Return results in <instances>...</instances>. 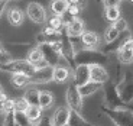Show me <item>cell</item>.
<instances>
[{
  "label": "cell",
  "instance_id": "obj_37",
  "mask_svg": "<svg viewBox=\"0 0 133 126\" xmlns=\"http://www.w3.org/2000/svg\"><path fill=\"white\" fill-rule=\"evenodd\" d=\"M123 0H103L104 7H111V6H120Z\"/></svg>",
  "mask_w": 133,
  "mask_h": 126
},
{
  "label": "cell",
  "instance_id": "obj_8",
  "mask_svg": "<svg viewBox=\"0 0 133 126\" xmlns=\"http://www.w3.org/2000/svg\"><path fill=\"white\" fill-rule=\"evenodd\" d=\"M133 39V36H132V32H130L129 29L127 30H124V32H120V35L116 38V39L113 41V42H110V43H104V47H103V52L104 54H111V52H116L117 54V51L120 49L122 47H124L129 41H132Z\"/></svg>",
  "mask_w": 133,
  "mask_h": 126
},
{
  "label": "cell",
  "instance_id": "obj_48",
  "mask_svg": "<svg viewBox=\"0 0 133 126\" xmlns=\"http://www.w3.org/2000/svg\"><path fill=\"white\" fill-rule=\"evenodd\" d=\"M6 2H9V0H6Z\"/></svg>",
  "mask_w": 133,
  "mask_h": 126
},
{
  "label": "cell",
  "instance_id": "obj_41",
  "mask_svg": "<svg viewBox=\"0 0 133 126\" xmlns=\"http://www.w3.org/2000/svg\"><path fill=\"white\" fill-rule=\"evenodd\" d=\"M66 2H68V4H77L78 0H66Z\"/></svg>",
  "mask_w": 133,
  "mask_h": 126
},
{
  "label": "cell",
  "instance_id": "obj_18",
  "mask_svg": "<svg viewBox=\"0 0 133 126\" xmlns=\"http://www.w3.org/2000/svg\"><path fill=\"white\" fill-rule=\"evenodd\" d=\"M117 60L120 64H132L133 62V39L122 47L117 51Z\"/></svg>",
  "mask_w": 133,
  "mask_h": 126
},
{
  "label": "cell",
  "instance_id": "obj_4",
  "mask_svg": "<svg viewBox=\"0 0 133 126\" xmlns=\"http://www.w3.org/2000/svg\"><path fill=\"white\" fill-rule=\"evenodd\" d=\"M0 73L4 74H23V75L32 77L35 73V67L26 60V58H13L9 62L0 65Z\"/></svg>",
  "mask_w": 133,
  "mask_h": 126
},
{
  "label": "cell",
  "instance_id": "obj_17",
  "mask_svg": "<svg viewBox=\"0 0 133 126\" xmlns=\"http://www.w3.org/2000/svg\"><path fill=\"white\" fill-rule=\"evenodd\" d=\"M83 47L87 49H97V47L100 45V36L98 33L94 30H85L80 38Z\"/></svg>",
  "mask_w": 133,
  "mask_h": 126
},
{
  "label": "cell",
  "instance_id": "obj_36",
  "mask_svg": "<svg viewBox=\"0 0 133 126\" xmlns=\"http://www.w3.org/2000/svg\"><path fill=\"white\" fill-rule=\"evenodd\" d=\"M74 19H75V17H74V16H71V15L68 13V12H65V13H64L62 16H61V20H62L64 26H68V25H70Z\"/></svg>",
  "mask_w": 133,
  "mask_h": 126
},
{
  "label": "cell",
  "instance_id": "obj_31",
  "mask_svg": "<svg viewBox=\"0 0 133 126\" xmlns=\"http://www.w3.org/2000/svg\"><path fill=\"white\" fill-rule=\"evenodd\" d=\"M28 107H29V103L25 100L23 96L15 97V112H26Z\"/></svg>",
  "mask_w": 133,
  "mask_h": 126
},
{
  "label": "cell",
  "instance_id": "obj_24",
  "mask_svg": "<svg viewBox=\"0 0 133 126\" xmlns=\"http://www.w3.org/2000/svg\"><path fill=\"white\" fill-rule=\"evenodd\" d=\"M25 115H26V117L30 120L32 123H36L38 120H41L43 117V110L41 109L38 104H33V106H29L26 109V112H25Z\"/></svg>",
  "mask_w": 133,
  "mask_h": 126
},
{
  "label": "cell",
  "instance_id": "obj_12",
  "mask_svg": "<svg viewBox=\"0 0 133 126\" xmlns=\"http://www.w3.org/2000/svg\"><path fill=\"white\" fill-rule=\"evenodd\" d=\"M49 117L52 126H66L68 125V119H70V107L66 104L58 106Z\"/></svg>",
  "mask_w": 133,
  "mask_h": 126
},
{
  "label": "cell",
  "instance_id": "obj_23",
  "mask_svg": "<svg viewBox=\"0 0 133 126\" xmlns=\"http://www.w3.org/2000/svg\"><path fill=\"white\" fill-rule=\"evenodd\" d=\"M39 93H41V90L36 86H29L28 89H25L22 96L29 103V106H33V104H38V102H39Z\"/></svg>",
  "mask_w": 133,
  "mask_h": 126
},
{
  "label": "cell",
  "instance_id": "obj_39",
  "mask_svg": "<svg viewBox=\"0 0 133 126\" xmlns=\"http://www.w3.org/2000/svg\"><path fill=\"white\" fill-rule=\"evenodd\" d=\"M87 4H88V0H78V2H77V6H80V7H81V10L85 9Z\"/></svg>",
  "mask_w": 133,
  "mask_h": 126
},
{
  "label": "cell",
  "instance_id": "obj_47",
  "mask_svg": "<svg viewBox=\"0 0 133 126\" xmlns=\"http://www.w3.org/2000/svg\"><path fill=\"white\" fill-rule=\"evenodd\" d=\"M15 126H19V125H15Z\"/></svg>",
  "mask_w": 133,
  "mask_h": 126
},
{
  "label": "cell",
  "instance_id": "obj_10",
  "mask_svg": "<svg viewBox=\"0 0 133 126\" xmlns=\"http://www.w3.org/2000/svg\"><path fill=\"white\" fill-rule=\"evenodd\" d=\"M52 77L54 83L65 84L72 78V70L66 64H58V65L52 67Z\"/></svg>",
  "mask_w": 133,
  "mask_h": 126
},
{
  "label": "cell",
  "instance_id": "obj_22",
  "mask_svg": "<svg viewBox=\"0 0 133 126\" xmlns=\"http://www.w3.org/2000/svg\"><path fill=\"white\" fill-rule=\"evenodd\" d=\"M103 89V86L98 83H94V81H88V83H85L84 86L78 87V90H80V94L83 96V99H87V97H91L93 94H96L98 90Z\"/></svg>",
  "mask_w": 133,
  "mask_h": 126
},
{
  "label": "cell",
  "instance_id": "obj_19",
  "mask_svg": "<svg viewBox=\"0 0 133 126\" xmlns=\"http://www.w3.org/2000/svg\"><path fill=\"white\" fill-rule=\"evenodd\" d=\"M54 103H55V94H54L51 90H41L38 106H39L43 112H46V110H49L51 107L54 106Z\"/></svg>",
  "mask_w": 133,
  "mask_h": 126
},
{
  "label": "cell",
  "instance_id": "obj_3",
  "mask_svg": "<svg viewBox=\"0 0 133 126\" xmlns=\"http://www.w3.org/2000/svg\"><path fill=\"white\" fill-rule=\"evenodd\" d=\"M100 112L109 120H111L114 126H133V109H107L101 106Z\"/></svg>",
  "mask_w": 133,
  "mask_h": 126
},
{
  "label": "cell",
  "instance_id": "obj_25",
  "mask_svg": "<svg viewBox=\"0 0 133 126\" xmlns=\"http://www.w3.org/2000/svg\"><path fill=\"white\" fill-rule=\"evenodd\" d=\"M26 60L29 61L32 65H35V64H38L39 61H42L43 60V56H42V51H41V48L38 47L36 43L33 45L32 48H30L29 51H28V54H26Z\"/></svg>",
  "mask_w": 133,
  "mask_h": 126
},
{
  "label": "cell",
  "instance_id": "obj_35",
  "mask_svg": "<svg viewBox=\"0 0 133 126\" xmlns=\"http://www.w3.org/2000/svg\"><path fill=\"white\" fill-rule=\"evenodd\" d=\"M33 126H52L49 116H43L41 120H38L36 123H33Z\"/></svg>",
  "mask_w": 133,
  "mask_h": 126
},
{
  "label": "cell",
  "instance_id": "obj_40",
  "mask_svg": "<svg viewBox=\"0 0 133 126\" xmlns=\"http://www.w3.org/2000/svg\"><path fill=\"white\" fill-rule=\"evenodd\" d=\"M6 112H4V102H0V116H4Z\"/></svg>",
  "mask_w": 133,
  "mask_h": 126
},
{
  "label": "cell",
  "instance_id": "obj_16",
  "mask_svg": "<svg viewBox=\"0 0 133 126\" xmlns=\"http://www.w3.org/2000/svg\"><path fill=\"white\" fill-rule=\"evenodd\" d=\"M6 17H7L9 25H12V26H15V28H19V26L23 25L26 15H25L19 7H10L6 12Z\"/></svg>",
  "mask_w": 133,
  "mask_h": 126
},
{
  "label": "cell",
  "instance_id": "obj_45",
  "mask_svg": "<svg viewBox=\"0 0 133 126\" xmlns=\"http://www.w3.org/2000/svg\"><path fill=\"white\" fill-rule=\"evenodd\" d=\"M129 2H130V3H133V0H129Z\"/></svg>",
  "mask_w": 133,
  "mask_h": 126
},
{
  "label": "cell",
  "instance_id": "obj_11",
  "mask_svg": "<svg viewBox=\"0 0 133 126\" xmlns=\"http://www.w3.org/2000/svg\"><path fill=\"white\" fill-rule=\"evenodd\" d=\"M52 67H45V68L35 70L33 75L30 77V84L32 86H43V84L52 83Z\"/></svg>",
  "mask_w": 133,
  "mask_h": 126
},
{
  "label": "cell",
  "instance_id": "obj_38",
  "mask_svg": "<svg viewBox=\"0 0 133 126\" xmlns=\"http://www.w3.org/2000/svg\"><path fill=\"white\" fill-rule=\"evenodd\" d=\"M6 6H7L6 0H0V19H2V16H3L4 10H6Z\"/></svg>",
  "mask_w": 133,
  "mask_h": 126
},
{
  "label": "cell",
  "instance_id": "obj_32",
  "mask_svg": "<svg viewBox=\"0 0 133 126\" xmlns=\"http://www.w3.org/2000/svg\"><path fill=\"white\" fill-rule=\"evenodd\" d=\"M114 28H116L119 32H124V30L129 29V25H127V20L124 19V17H120V19H117L116 22H114Z\"/></svg>",
  "mask_w": 133,
  "mask_h": 126
},
{
  "label": "cell",
  "instance_id": "obj_49",
  "mask_svg": "<svg viewBox=\"0 0 133 126\" xmlns=\"http://www.w3.org/2000/svg\"><path fill=\"white\" fill-rule=\"evenodd\" d=\"M66 126H68V125H66Z\"/></svg>",
  "mask_w": 133,
  "mask_h": 126
},
{
  "label": "cell",
  "instance_id": "obj_44",
  "mask_svg": "<svg viewBox=\"0 0 133 126\" xmlns=\"http://www.w3.org/2000/svg\"><path fill=\"white\" fill-rule=\"evenodd\" d=\"M97 3H103V0H97Z\"/></svg>",
  "mask_w": 133,
  "mask_h": 126
},
{
  "label": "cell",
  "instance_id": "obj_13",
  "mask_svg": "<svg viewBox=\"0 0 133 126\" xmlns=\"http://www.w3.org/2000/svg\"><path fill=\"white\" fill-rule=\"evenodd\" d=\"M90 81L104 86L110 81V74L104 68V65H90Z\"/></svg>",
  "mask_w": 133,
  "mask_h": 126
},
{
  "label": "cell",
  "instance_id": "obj_20",
  "mask_svg": "<svg viewBox=\"0 0 133 126\" xmlns=\"http://www.w3.org/2000/svg\"><path fill=\"white\" fill-rule=\"evenodd\" d=\"M9 83L12 84V87L15 90H25L29 86H32L30 84V77L23 75V74H13V75H10Z\"/></svg>",
  "mask_w": 133,
  "mask_h": 126
},
{
  "label": "cell",
  "instance_id": "obj_42",
  "mask_svg": "<svg viewBox=\"0 0 133 126\" xmlns=\"http://www.w3.org/2000/svg\"><path fill=\"white\" fill-rule=\"evenodd\" d=\"M3 91H4V89H3V84H2V83H0V94H2V93H3Z\"/></svg>",
  "mask_w": 133,
  "mask_h": 126
},
{
  "label": "cell",
  "instance_id": "obj_14",
  "mask_svg": "<svg viewBox=\"0 0 133 126\" xmlns=\"http://www.w3.org/2000/svg\"><path fill=\"white\" fill-rule=\"evenodd\" d=\"M88 81H90V67L75 65V68L72 70V83L77 87H81Z\"/></svg>",
  "mask_w": 133,
  "mask_h": 126
},
{
  "label": "cell",
  "instance_id": "obj_2",
  "mask_svg": "<svg viewBox=\"0 0 133 126\" xmlns=\"http://www.w3.org/2000/svg\"><path fill=\"white\" fill-rule=\"evenodd\" d=\"M101 106L107 107V109H126V107L133 109V107L124 104L123 100L120 99L117 84L111 80L103 86V104Z\"/></svg>",
  "mask_w": 133,
  "mask_h": 126
},
{
  "label": "cell",
  "instance_id": "obj_7",
  "mask_svg": "<svg viewBox=\"0 0 133 126\" xmlns=\"http://www.w3.org/2000/svg\"><path fill=\"white\" fill-rule=\"evenodd\" d=\"M25 15L30 19V22H33V23H36V25L46 23L48 13H46V10H45V7L41 3H38V2H30L26 6V13Z\"/></svg>",
  "mask_w": 133,
  "mask_h": 126
},
{
  "label": "cell",
  "instance_id": "obj_46",
  "mask_svg": "<svg viewBox=\"0 0 133 126\" xmlns=\"http://www.w3.org/2000/svg\"><path fill=\"white\" fill-rule=\"evenodd\" d=\"M15 2H19V0H15Z\"/></svg>",
  "mask_w": 133,
  "mask_h": 126
},
{
  "label": "cell",
  "instance_id": "obj_9",
  "mask_svg": "<svg viewBox=\"0 0 133 126\" xmlns=\"http://www.w3.org/2000/svg\"><path fill=\"white\" fill-rule=\"evenodd\" d=\"M38 47L41 48L43 60L46 61L49 67H55V65H58V64H62L61 62V61H62L61 54L55 49V47H54L52 43H41Z\"/></svg>",
  "mask_w": 133,
  "mask_h": 126
},
{
  "label": "cell",
  "instance_id": "obj_6",
  "mask_svg": "<svg viewBox=\"0 0 133 126\" xmlns=\"http://www.w3.org/2000/svg\"><path fill=\"white\" fill-rule=\"evenodd\" d=\"M65 103L66 106L70 107V110H75V112L83 113V107H84V99L80 94V90L75 84L71 81L70 86L65 90Z\"/></svg>",
  "mask_w": 133,
  "mask_h": 126
},
{
  "label": "cell",
  "instance_id": "obj_34",
  "mask_svg": "<svg viewBox=\"0 0 133 126\" xmlns=\"http://www.w3.org/2000/svg\"><path fill=\"white\" fill-rule=\"evenodd\" d=\"M4 112L6 113L15 112V99L13 97H9V99L4 102Z\"/></svg>",
  "mask_w": 133,
  "mask_h": 126
},
{
  "label": "cell",
  "instance_id": "obj_28",
  "mask_svg": "<svg viewBox=\"0 0 133 126\" xmlns=\"http://www.w3.org/2000/svg\"><path fill=\"white\" fill-rule=\"evenodd\" d=\"M46 26L52 28V29L58 30V32H61V30L65 29V26H64V23H62V20H61V16H57V15H51V16H48Z\"/></svg>",
  "mask_w": 133,
  "mask_h": 126
},
{
  "label": "cell",
  "instance_id": "obj_21",
  "mask_svg": "<svg viewBox=\"0 0 133 126\" xmlns=\"http://www.w3.org/2000/svg\"><path fill=\"white\" fill-rule=\"evenodd\" d=\"M68 126H96L93 122L83 116V113L70 110V119H68Z\"/></svg>",
  "mask_w": 133,
  "mask_h": 126
},
{
  "label": "cell",
  "instance_id": "obj_26",
  "mask_svg": "<svg viewBox=\"0 0 133 126\" xmlns=\"http://www.w3.org/2000/svg\"><path fill=\"white\" fill-rule=\"evenodd\" d=\"M68 9V2L66 0H52L51 2V12L52 15L62 16Z\"/></svg>",
  "mask_w": 133,
  "mask_h": 126
},
{
  "label": "cell",
  "instance_id": "obj_5",
  "mask_svg": "<svg viewBox=\"0 0 133 126\" xmlns=\"http://www.w3.org/2000/svg\"><path fill=\"white\" fill-rule=\"evenodd\" d=\"M120 99L123 100L124 104L133 107V73L132 71H124L123 77L117 83Z\"/></svg>",
  "mask_w": 133,
  "mask_h": 126
},
{
  "label": "cell",
  "instance_id": "obj_29",
  "mask_svg": "<svg viewBox=\"0 0 133 126\" xmlns=\"http://www.w3.org/2000/svg\"><path fill=\"white\" fill-rule=\"evenodd\" d=\"M119 35H120V32L116 29V28H114V25L111 23V25H110V26L106 29V32H104V42H106V43L113 42V41L116 39L117 36H119Z\"/></svg>",
  "mask_w": 133,
  "mask_h": 126
},
{
  "label": "cell",
  "instance_id": "obj_1",
  "mask_svg": "<svg viewBox=\"0 0 133 126\" xmlns=\"http://www.w3.org/2000/svg\"><path fill=\"white\" fill-rule=\"evenodd\" d=\"M109 61V55L98 49L81 48L75 52V65H104Z\"/></svg>",
  "mask_w": 133,
  "mask_h": 126
},
{
  "label": "cell",
  "instance_id": "obj_30",
  "mask_svg": "<svg viewBox=\"0 0 133 126\" xmlns=\"http://www.w3.org/2000/svg\"><path fill=\"white\" fill-rule=\"evenodd\" d=\"M15 122L19 126H33V123L26 117L25 112H15Z\"/></svg>",
  "mask_w": 133,
  "mask_h": 126
},
{
  "label": "cell",
  "instance_id": "obj_33",
  "mask_svg": "<svg viewBox=\"0 0 133 126\" xmlns=\"http://www.w3.org/2000/svg\"><path fill=\"white\" fill-rule=\"evenodd\" d=\"M66 12H68L71 16L78 17V15L81 13V7L77 6V4H68V9H66Z\"/></svg>",
  "mask_w": 133,
  "mask_h": 126
},
{
  "label": "cell",
  "instance_id": "obj_15",
  "mask_svg": "<svg viewBox=\"0 0 133 126\" xmlns=\"http://www.w3.org/2000/svg\"><path fill=\"white\" fill-rule=\"evenodd\" d=\"M65 30H66V35L71 39H77V38H81V35L85 32V23H84L83 19L75 17L68 26H65Z\"/></svg>",
  "mask_w": 133,
  "mask_h": 126
},
{
  "label": "cell",
  "instance_id": "obj_27",
  "mask_svg": "<svg viewBox=\"0 0 133 126\" xmlns=\"http://www.w3.org/2000/svg\"><path fill=\"white\" fill-rule=\"evenodd\" d=\"M104 17L109 20L110 23H114L117 19L122 17V12H120L119 6H111V7H104Z\"/></svg>",
  "mask_w": 133,
  "mask_h": 126
},
{
  "label": "cell",
  "instance_id": "obj_43",
  "mask_svg": "<svg viewBox=\"0 0 133 126\" xmlns=\"http://www.w3.org/2000/svg\"><path fill=\"white\" fill-rule=\"evenodd\" d=\"M4 49V47H3V45H2V43H0V52H2V51H3Z\"/></svg>",
  "mask_w": 133,
  "mask_h": 126
}]
</instances>
